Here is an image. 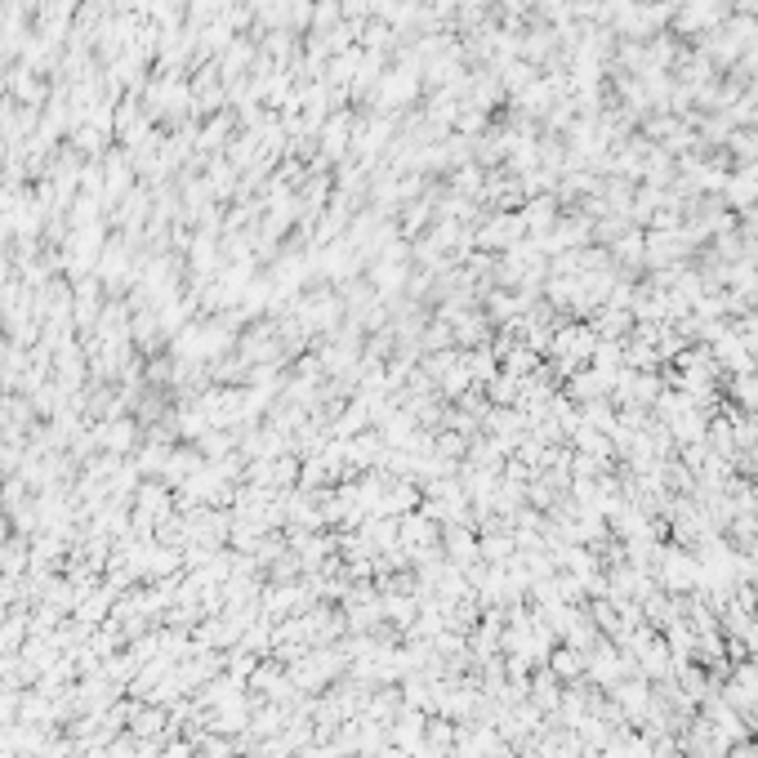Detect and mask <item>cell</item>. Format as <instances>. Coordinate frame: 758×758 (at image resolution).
<instances>
[{
  "label": "cell",
  "instance_id": "cell-1",
  "mask_svg": "<svg viewBox=\"0 0 758 758\" xmlns=\"http://www.w3.org/2000/svg\"><path fill=\"white\" fill-rule=\"evenodd\" d=\"M723 758H758V740L754 736H740V740H732L727 745V754Z\"/></svg>",
  "mask_w": 758,
  "mask_h": 758
},
{
  "label": "cell",
  "instance_id": "cell-2",
  "mask_svg": "<svg viewBox=\"0 0 758 758\" xmlns=\"http://www.w3.org/2000/svg\"><path fill=\"white\" fill-rule=\"evenodd\" d=\"M754 740H758V732H754Z\"/></svg>",
  "mask_w": 758,
  "mask_h": 758
}]
</instances>
